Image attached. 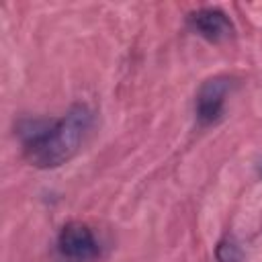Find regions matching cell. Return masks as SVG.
I'll use <instances>...</instances> for the list:
<instances>
[{"label": "cell", "instance_id": "obj_1", "mask_svg": "<svg viewBox=\"0 0 262 262\" xmlns=\"http://www.w3.org/2000/svg\"><path fill=\"white\" fill-rule=\"evenodd\" d=\"M92 127V111L76 102L59 119H25L18 123L23 154L35 168L47 170L70 162Z\"/></svg>", "mask_w": 262, "mask_h": 262}, {"label": "cell", "instance_id": "obj_2", "mask_svg": "<svg viewBox=\"0 0 262 262\" xmlns=\"http://www.w3.org/2000/svg\"><path fill=\"white\" fill-rule=\"evenodd\" d=\"M231 88V80L227 76H213L207 78L199 90H196V100H194V113L201 125H211L219 121L223 115L225 98Z\"/></svg>", "mask_w": 262, "mask_h": 262}, {"label": "cell", "instance_id": "obj_3", "mask_svg": "<svg viewBox=\"0 0 262 262\" xmlns=\"http://www.w3.org/2000/svg\"><path fill=\"white\" fill-rule=\"evenodd\" d=\"M57 250L72 260H90L98 254V242L92 229L82 221H70L57 235Z\"/></svg>", "mask_w": 262, "mask_h": 262}, {"label": "cell", "instance_id": "obj_4", "mask_svg": "<svg viewBox=\"0 0 262 262\" xmlns=\"http://www.w3.org/2000/svg\"><path fill=\"white\" fill-rule=\"evenodd\" d=\"M188 25L199 37L207 39L209 43L227 41L235 33L229 16L219 8H199V10L190 12L188 14Z\"/></svg>", "mask_w": 262, "mask_h": 262}, {"label": "cell", "instance_id": "obj_5", "mask_svg": "<svg viewBox=\"0 0 262 262\" xmlns=\"http://www.w3.org/2000/svg\"><path fill=\"white\" fill-rule=\"evenodd\" d=\"M215 256H217V262H242V258H244L242 248L231 237H225V239H221L217 244Z\"/></svg>", "mask_w": 262, "mask_h": 262}]
</instances>
